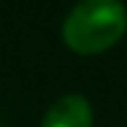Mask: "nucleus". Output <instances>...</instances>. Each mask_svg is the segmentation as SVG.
<instances>
[{
    "label": "nucleus",
    "instance_id": "2",
    "mask_svg": "<svg viewBox=\"0 0 127 127\" xmlns=\"http://www.w3.org/2000/svg\"><path fill=\"white\" fill-rule=\"evenodd\" d=\"M94 112L86 96L65 94L47 109L42 119V127H91Z\"/></svg>",
    "mask_w": 127,
    "mask_h": 127
},
{
    "label": "nucleus",
    "instance_id": "1",
    "mask_svg": "<svg viewBox=\"0 0 127 127\" xmlns=\"http://www.w3.org/2000/svg\"><path fill=\"white\" fill-rule=\"evenodd\" d=\"M127 31L122 0H80L62 21V39L78 55H96L117 44Z\"/></svg>",
    "mask_w": 127,
    "mask_h": 127
}]
</instances>
